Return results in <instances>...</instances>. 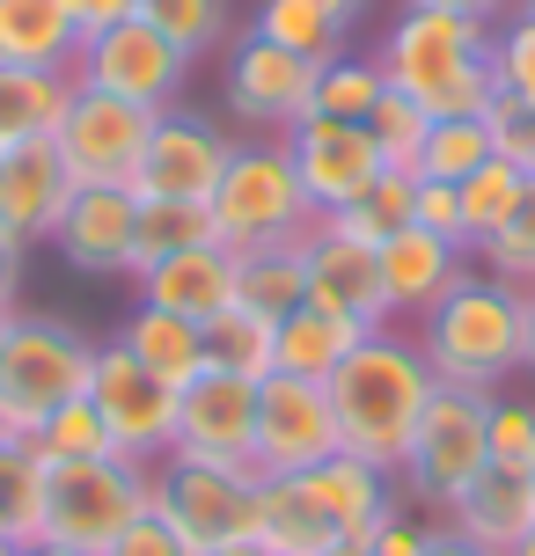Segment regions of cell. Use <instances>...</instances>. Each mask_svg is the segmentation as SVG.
Wrapping results in <instances>:
<instances>
[{
  "mask_svg": "<svg viewBox=\"0 0 535 556\" xmlns=\"http://www.w3.org/2000/svg\"><path fill=\"white\" fill-rule=\"evenodd\" d=\"M8 446H15V432H8V425H0V454H8Z\"/></svg>",
  "mask_w": 535,
  "mask_h": 556,
  "instance_id": "obj_59",
  "label": "cell"
},
{
  "mask_svg": "<svg viewBox=\"0 0 535 556\" xmlns=\"http://www.w3.org/2000/svg\"><path fill=\"white\" fill-rule=\"evenodd\" d=\"M360 337H374V330H360V323H345V315H331V307L301 301V307L279 323V374L331 381V374H338V366L360 352Z\"/></svg>",
  "mask_w": 535,
  "mask_h": 556,
  "instance_id": "obj_28",
  "label": "cell"
},
{
  "mask_svg": "<svg viewBox=\"0 0 535 556\" xmlns=\"http://www.w3.org/2000/svg\"><path fill=\"white\" fill-rule=\"evenodd\" d=\"M250 29L257 37H272V45H286V52H301V59H338V52H352L345 37L352 29L323 8V0H257V15H250Z\"/></svg>",
  "mask_w": 535,
  "mask_h": 556,
  "instance_id": "obj_33",
  "label": "cell"
},
{
  "mask_svg": "<svg viewBox=\"0 0 535 556\" xmlns=\"http://www.w3.org/2000/svg\"><path fill=\"white\" fill-rule=\"evenodd\" d=\"M440 528H455L462 542H477V549H492V556H507L513 542L535 528V476L484 462L477 483H470V491L440 513Z\"/></svg>",
  "mask_w": 535,
  "mask_h": 556,
  "instance_id": "obj_21",
  "label": "cell"
},
{
  "mask_svg": "<svg viewBox=\"0 0 535 556\" xmlns=\"http://www.w3.org/2000/svg\"><path fill=\"white\" fill-rule=\"evenodd\" d=\"M433 556H492V549H477V542H462L455 528H440V542H433Z\"/></svg>",
  "mask_w": 535,
  "mask_h": 556,
  "instance_id": "obj_51",
  "label": "cell"
},
{
  "mask_svg": "<svg viewBox=\"0 0 535 556\" xmlns=\"http://www.w3.org/2000/svg\"><path fill=\"white\" fill-rule=\"evenodd\" d=\"M15 293H23V250L0 235V315H15Z\"/></svg>",
  "mask_w": 535,
  "mask_h": 556,
  "instance_id": "obj_49",
  "label": "cell"
},
{
  "mask_svg": "<svg viewBox=\"0 0 535 556\" xmlns=\"http://www.w3.org/2000/svg\"><path fill=\"white\" fill-rule=\"evenodd\" d=\"M198 242H221L213 235V213L206 205H184V198H140V235H133V278L162 256H184Z\"/></svg>",
  "mask_w": 535,
  "mask_h": 556,
  "instance_id": "obj_36",
  "label": "cell"
},
{
  "mask_svg": "<svg viewBox=\"0 0 535 556\" xmlns=\"http://www.w3.org/2000/svg\"><path fill=\"white\" fill-rule=\"evenodd\" d=\"M521 337H528V286H507L477 264L419 315V352L440 389L499 395V381L521 374Z\"/></svg>",
  "mask_w": 535,
  "mask_h": 556,
  "instance_id": "obj_2",
  "label": "cell"
},
{
  "mask_svg": "<svg viewBox=\"0 0 535 556\" xmlns=\"http://www.w3.org/2000/svg\"><path fill=\"white\" fill-rule=\"evenodd\" d=\"M0 556H23V549H0Z\"/></svg>",
  "mask_w": 535,
  "mask_h": 556,
  "instance_id": "obj_61",
  "label": "cell"
},
{
  "mask_svg": "<svg viewBox=\"0 0 535 556\" xmlns=\"http://www.w3.org/2000/svg\"><path fill=\"white\" fill-rule=\"evenodd\" d=\"M66 103H74V74H52V66H0V154H8V147H29V139H52Z\"/></svg>",
  "mask_w": 535,
  "mask_h": 556,
  "instance_id": "obj_27",
  "label": "cell"
},
{
  "mask_svg": "<svg viewBox=\"0 0 535 556\" xmlns=\"http://www.w3.org/2000/svg\"><path fill=\"white\" fill-rule=\"evenodd\" d=\"M521 374H535V293H528V337H521Z\"/></svg>",
  "mask_w": 535,
  "mask_h": 556,
  "instance_id": "obj_53",
  "label": "cell"
},
{
  "mask_svg": "<svg viewBox=\"0 0 535 556\" xmlns=\"http://www.w3.org/2000/svg\"><path fill=\"white\" fill-rule=\"evenodd\" d=\"M23 556H82V549H66V542H37V549H23Z\"/></svg>",
  "mask_w": 535,
  "mask_h": 556,
  "instance_id": "obj_55",
  "label": "cell"
},
{
  "mask_svg": "<svg viewBox=\"0 0 535 556\" xmlns=\"http://www.w3.org/2000/svg\"><path fill=\"white\" fill-rule=\"evenodd\" d=\"M103 556H198L191 542H184V534L170 528V520H154V513H140V520H133V528L117 534L111 549Z\"/></svg>",
  "mask_w": 535,
  "mask_h": 556,
  "instance_id": "obj_46",
  "label": "cell"
},
{
  "mask_svg": "<svg viewBox=\"0 0 535 556\" xmlns=\"http://www.w3.org/2000/svg\"><path fill=\"white\" fill-rule=\"evenodd\" d=\"M470 271V250L448 242V235H425V227H403L382 242V286H389V315H425V307L448 293L455 278Z\"/></svg>",
  "mask_w": 535,
  "mask_h": 556,
  "instance_id": "obj_23",
  "label": "cell"
},
{
  "mask_svg": "<svg viewBox=\"0 0 535 556\" xmlns=\"http://www.w3.org/2000/svg\"><path fill=\"white\" fill-rule=\"evenodd\" d=\"M382 74L396 96H411L425 117H484V103L499 96L492 81V23L448 15V8H411L382 29Z\"/></svg>",
  "mask_w": 535,
  "mask_h": 556,
  "instance_id": "obj_3",
  "label": "cell"
},
{
  "mask_svg": "<svg viewBox=\"0 0 535 556\" xmlns=\"http://www.w3.org/2000/svg\"><path fill=\"white\" fill-rule=\"evenodd\" d=\"M140 15L184 59H206V52H227L235 45V0H140Z\"/></svg>",
  "mask_w": 535,
  "mask_h": 556,
  "instance_id": "obj_37",
  "label": "cell"
},
{
  "mask_svg": "<svg viewBox=\"0 0 535 556\" xmlns=\"http://www.w3.org/2000/svg\"><path fill=\"white\" fill-rule=\"evenodd\" d=\"M286 154H294V168H301V191H309L315 220H331V213H345L352 198L382 176V147H374V132L366 125H345V117H301L294 132H286Z\"/></svg>",
  "mask_w": 535,
  "mask_h": 556,
  "instance_id": "obj_15",
  "label": "cell"
},
{
  "mask_svg": "<svg viewBox=\"0 0 535 556\" xmlns=\"http://www.w3.org/2000/svg\"><path fill=\"white\" fill-rule=\"evenodd\" d=\"M477 256H484V271H492V278H507V286H528V293H535V184H528V198L513 205V220L499 227Z\"/></svg>",
  "mask_w": 535,
  "mask_h": 556,
  "instance_id": "obj_42",
  "label": "cell"
},
{
  "mask_svg": "<svg viewBox=\"0 0 535 556\" xmlns=\"http://www.w3.org/2000/svg\"><path fill=\"white\" fill-rule=\"evenodd\" d=\"M433 542H440V513H419L403 498V505H389L382 528L366 534V556H433Z\"/></svg>",
  "mask_w": 535,
  "mask_h": 556,
  "instance_id": "obj_45",
  "label": "cell"
},
{
  "mask_svg": "<svg viewBox=\"0 0 535 556\" xmlns=\"http://www.w3.org/2000/svg\"><path fill=\"white\" fill-rule=\"evenodd\" d=\"M96 374V344L59 315H15L8 330V359H0V425L29 440L52 410H66L74 395H88Z\"/></svg>",
  "mask_w": 535,
  "mask_h": 556,
  "instance_id": "obj_5",
  "label": "cell"
},
{
  "mask_svg": "<svg viewBox=\"0 0 535 556\" xmlns=\"http://www.w3.org/2000/svg\"><path fill=\"white\" fill-rule=\"evenodd\" d=\"M221 96H227V111L242 117L250 132L286 139L301 117H309V103H315V59L286 52V45H272V37H257V29H242V37L227 45Z\"/></svg>",
  "mask_w": 535,
  "mask_h": 556,
  "instance_id": "obj_10",
  "label": "cell"
},
{
  "mask_svg": "<svg viewBox=\"0 0 535 556\" xmlns=\"http://www.w3.org/2000/svg\"><path fill=\"white\" fill-rule=\"evenodd\" d=\"M213 235L227 250H272V242H301L315 227V205L301 191V168L286 154V139H235L221 191L206 198Z\"/></svg>",
  "mask_w": 535,
  "mask_h": 556,
  "instance_id": "obj_4",
  "label": "cell"
},
{
  "mask_svg": "<svg viewBox=\"0 0 535 556\" xmlns=\"http://www.w3.org/2000/svg\"><path fill=\"white\" fill-rule=\"evenodd\" d=\"M82 29L66 15V0H0V66H52L74 74Z\"/></svg>",
  "mask_w": 535,
  "mask_h": 556,
  "instance_id": "obj_26",
  "label": "cell"
},
{
  "mask_svg": "<svg viewBox=\"0 0 535 556\" xmlns=\"http://www.w3.org/2000/svg\"><path fill=\"white\" fill-rule=\"evenodd\" d=\"M184 74H191V59L176 52L147 15L103 29V37H88L82 52H74V81L103 88V96H117V103H140V111H170L176 96H184Z\"/></svg>",
  "mask_w": 535,
  "mask_h": 556,
  "instance_id": "obj_12",
  "label": "cell"
},
{
  "mask_svg": "<svg viewBox=\"0 0 535 556\" xmlns=\"http://www.w3.org/2000/svg\"><path fill=\"white\" fill-rule=\"evenodd\" d=\"M133 235H140L133 184H82L52 235V250L88 278H133Z\"/></svg>",
  "mask_w": 535,
  "mask_h": 556,
  "instance_id": "obj_19",
  "label": "cell"
},
{
  "mask_svg": "<svg viewBox=\"0 0 535 556\" xmlns=\"http://www.w3.org/2000/svg\"><path fill=\"white\" fill-rule=\"evenodd\" d=\"M170 454L250 469V454H257V381L206 366L191 389H184V403H176V446Z\"/></svg>",
  "mask_w": 535,
  "mask_h": 556,
  "instance_id": "obj_16",
  "label": "cell"
},
{
  "mask_svg": "<svg viewBox=\"0 0 535 556\" xmlns=\"http://www.w3.org/2000/svg\"><path fill=\"white\" fill-rule=\"evenodd\" d=\"M227 154L235 139L213 125L191 103H170L154 111V132H147V154L133 168V198H184V205H206L227 176Z\"/></svg>",
  "mask_w": 535,
  "mask_h": 556,
  "instance_id": "obj_13",
  "label": "cell"
},
{
  "mask_svg": "<svg viewBox=\"0 0 535 556\" xmlns=\"http://www.w3.org/2000/svg\"><path fill=\"white\" fill-rule=\"evenodd\" d=\"M484 132H492V154H499V162H513V168L535 176V103L492 96V103H484Z\"/></svg>",
  "mask_w": 535,
  "mask_h": 556,
  "instance_id": "obj_44",
  "label": "cell"
},
{
  "mask_svg": "<svg viewBox=\"0 0 535 556\" xmlns=\"http://www.w3.org/2000/svg\"><path fill=\"white\" fill-rule=\"evenodd\" d=\"M323 8H331V15H338L345 29H352V23H360V15H366V0H323Z\"/></svg>",
  "mask_w": 535,
  "mask_h": 556,
  "instance_id": "obj_52",
  "label": "cell"
},
{
  "mask_svg": "<svg viewBox=\"0 0 535 556\" xmlns=\"http://www.w3.org/2000/svg\"><path fill=\"white\" fill-rule=\"evenodd\" d=\"M140 513H147V469L125 462V454L45 469V542H66V549H82V556H103Z\"/></svg>",
  "mask_w": 535,
  "mask_h": 556,
  "instance_id": "obj_8",
  "label": "cell"
},
{
  "mask_svg": "<svg viewBox=\"0 0 535 556\" xmlns=\"http://www.w3.org/2000/svg\"><path fill=\"white\" fill-rule=\"evenodd\" d=\"M147 132H154V111L74 81V103L59 117L52 147H59V162L74 168V184H133V168L147 154Z\"/></svg>",
  "mask_w": 535,
  "mask_h": 556,
  "instance_id": "obj_14",
  "label": "cell"
},
{
  "mask_svg": "<svg viewBox=\"0 0 535 556\" xmlns=\"http://www.w3.org/2000/svg\"><path fill=\"white\" fill-rule=\"evenodd\" d=\"M366 132H374V147H382V162L389 168H411L419 176V154H425V132H433V117L411 103V96H382L374 103V117H366Z\"/></svg>",
  "mask_w": 535,
  "mask_h": 556,
  "instance_id": "obj_40",
  "label": "cell"
},
{
  "mask_svg": "<svg viewBox=\"0 0 535 556\" xmlns=\"http://www.w3.org/2000/svg\"><path fill=\"white\" fill-rule=\"evenodd\" d=\"M323 389H331V410H338V446L396 476L403 469V446H411V432H419V417H425L440 381L425 366L419 337L374 330V337H360V352Z\"/></svg>",
  "mask_w": 535,
  "mask_h": 556,
  "instance_id": "obj_1",
  "label": "cell"
},
{
  "mask_svg": "<svg viewBox=\"0 0 535 556\" xmlns=\"http://www.w3.org/2000/svg\"><path fill=\"white\" fill-rule=\"evenodd\" d=\"M147 513L170 520L198 556L227 549L257 520V469H227V462H198V454H162L147 469Z\"/></svg>",
  "mask_w": 535,
  "mask_h": 556,
  "instance_id": "obj_7",
  "label": "cell"
},
{
  "mask_svg": "<svg viewBox=\"0 0 535 556\" xmlns=\"http://www.w3.org/2000/svg\"><path fill=\"white\" fill-rule=\"evenodd\" d=\"M521 8H528V15H535V0H521Z\"/></svg>",
  "mask_w": 535,
  "mask_h": 556,
  "instance_id": "obj_60",
  "label": "cell"
},
{
  "mask_svg": "<svg viewBox=\"0 0 535 556\" xmlns=\"http://www.w3.org/2000/svg\"><path fill=\"white\" fill-rule=\"evenodd\" d=\"M66 15H74V29H82V45H88V37H103V29L133 23L140 0H66Z\"/></svg>",
  "mask_w": 535,
  "mask_h": 556,
  "instance_id": "obj_48",
  "label": "cell"
},
{
  "mask_svg": "<svg viewBox=\"0 0 535 556\" xmlns=\"http://www.w3.org/2000/svg\"><path fill=\"white\" fill-rule=\"evenodd\" d=\"M301 256H309V301L360 323V330H389V286H382V250H366L352 235H338L331 220H315L301 235Z\"/></svg>",
  "mask_w": 535,
  "mask_h": 556,
  "instance_id": "obj_17",
  "label": "cell"
},
{
  "mask_svg": "<svg viewBox=\"0 0 535 556\" xmlns=\"http://www.w3.org/2000/svg\"><path fill=\"white\" fill-rule=\"evenodd\" d=\"M29 446L45 454V469H59V462H111L117 440H111V425H103V410L88 403V395H74L66 410H52L37 432H29Z\"/></svg>",
  "mask_w": 535,
  "mask_h": 556,
  "instance_id": "obj_38",
  "label": "cell"
},
{
  "mask_svg": "<svg viewBox=\"0 0 535 556\" xmlns=\"http://www.w3.org/2000/svg\"><path fill=\"white\" fill-rule=\"evenodd\" d=\"M507 556H535V528H528V534H521V542H513V549H507Z\"/></svg>",
  "mask_w": 535,
  "mask_h": 556,
  "instance_id": "obj_57",
  "label": "cell"
},
{
  "mask_svg": "<svg viewBox=\"0 0 535 556\" xmlns=\"http://www.w3.org/2000/svg\"><path fill=\"white\" fill-rule=\"evenodd\" d=\"M419 227H425V235H448V242H462V191H455V184H433V176H419Z\"/></svg>",
  "mask_w": 535,
  "mask_h": 556,
  "instance_id": "obj_47",
  "label": "cell"
},
{
  "mask_svg": "<svg viewBox=\"0 0 535 556\" xmlns=\"http://www.w3.org/2000/svg\"><path fill=\"white\" fill-rule=\"evenodd\" d=\"M331 227L352 235V242H366V250H382L389 235L419 227V176H411V168H382L345 213H331Z\"/></svg>",
  "mask_w": 535,
  "mask_h": 556,
  "instance_id": "obj_31",
  "label": "cell"
},
{
  "mask_svg": "<svg viewBox=\"0 0 535 556\" xmlns=\"http://www.w3.org/2000/svg\"><path fill=\"white\" fill-rule=\"evenodd\" d=\"M206 366L213 374H242V381H272L279 374V323H264L257 307H227L206 323Z\"/></svg>",
  "mask_w": 535,
  "mask_h": 556,
  "instance_id": "obj_30",
  "label": "cell"
},
{
  "mask_svg": "<svg viewBox=\"0 0 535 556\" xmlns=\"http://www.w3.org/2000/svg\"><path fill=\"white\" fill-rule=\"evenodd\" d=\"M528 168H513V162H499V154H492V162L477 168V176H462V184H455V191H462V250L477 256L484 242H492V235H499V227L513 220V205H521V198H528Z\"/></svg>",
  "mask_w": 535,
  "mask_h": 556,
  "instance_id": "obj_34",
  "label": "cell"
},
{
  "mask_svg": "<svg viewBox=\"0 0 535 556\" xmlns=\"http://www.w3.org/2000/svg\"><path fill=\"white\" fill-rule=\"evenodd\" d=\"M250 542L264 556H323L331 542H345V534H338V520L323 513V498L309 491V476H257Z\"/></svg>",
  "mask_w": 535,
  "mask_h": 556,
  "instance_id": "obj_22",
  "label": "cell"
},
{
  "mask_svg": "<svg viewBox=\"0 0 535 556\" xmlns=\"http://www.w3.org/2000/svg\"><path fill=\"white\" fill-rule=\"evenodd\" d=\"M117 344H125V352L154 374V381H170L176 395L206 374V330H198V323H184V315H170V307H147L140 301L125 323H117Z\"/></svg>",
  "mask_w": 535,
  "mask_h": 556,
  "instance_id": "obj_25",
  "label": "cell"
},
{
  "mask_svg": "<svg viewBox=\"0 0 535 556\" xmlns=\"http://www.w3.org/2000/svg\"><path fill=\"white\" fill-rule=\"evenodd\" d=\"M309 491L323 498V513L338 520L345 542H366V534L389 520V505H403L396 476L374 469V462H360V454H331L323 469H309Z\"/></svg>",
  "mask_w": 535,
  "mask_h": 556,
  "instance_id": "obj_24",
  "label": "cell"
},
{
  "mask_svg": "<svg viewBox=\"0 0 535 556\" xmlns=\"http://www.w3.org/2000/svg\"><path fill=\"white\" fill-rule=\"evenodd\" d=\"M411 8H448V15H470V23H499L513 0H411Z\"/></svg>",
  "mask_w": 535,
  "mask_h": 556,
  "instance_id": "obj_50",
  "label": "cell"
},
{
  "mask_svg": "<svg viewBox=\"0 0 535 556\" xmlns=\"http://www.w3.org/2000/svg\"><path fill=\"white\" fill-rule=\"evenodd\" d=\"M88 403L103 410L117 454H125V462H140V469H154V462L176 446V403H184V395H176L170 381H154V374H147L117 337H111V344H96Z\"/></svg>",
  "mask_w": 535,
  "mask_h": 556,
  "instance_id": "obj_9",
  "label": "cell"
},
{
  "mask_svg": "<svg viewBox=\"0 0 535 556\" xmlns=\"http://www.w3.org/2000/svg\"><path fill=\"white\" fill-rule=\"evenodd\" d=\"M338 446V410H331V389L323 381H301V374H272L257 381V476H309L323 469Z\"/></svg>",
  "mask_w": 535,
  "mask_h": 556,
  "instance_id": "obj_11",
  "label": "cell"
},
{
  "mask_svg": "<svg viewBox=\"0 0 535 556\" xmlns=\"http://www.w3.org/2000/svg\"><path fill=\"white\" fill-rule=\"evenodd\" d=\"M484 417H492V395L433 389L419 432H411V446H403V469H396V491L419 505V513H448V505L477 483V469L492 462Z\"/></svg>",
  "mask_w": 535,
  "mask_h": 556,
  "instance_id": "obj_6",
  "label": "cell"
},
{
  "mask_svg": "<svg viewBox=\"0 0 535 556\" xmlns=\"http://www.w3.org/2000/svg\"><path fill=\"white\" fill-rule=\"evenodd\" d=\"M492 81H499V96L535 103V15L528 8H513L507 23L492 29Z\"/></svg>",
  "mask_w": 535,
  "mask_h": 556,
  "instance_id": "obj_41",
  "label": "cell"
},
{
  "mask_svg": "<svg viewBox=\"0 0 535 556\" xmlns=\"http://www.w3.org/2000/svg\"><path fill=\"white\" fill-rule=\"evenodd\" d=\"M235 301L257 307L264 323H286L309 301V256L301 242H272V250H242L235 256Z\"/></svg>",
  "mask_w": 535,
  "mask_h": 556,
  "instance_id": "obj_29",
  "label": "cell"
},
{
  "mask_svg": "<svg viewBox=\"0 0 535 556\" xmlns=\"http://www.w3.org/2000/svg\"><path fill=\"white\" fill-rule=\"evenodd\" d=\"M484 440H492V462H499V469H535V403H521V395H492Z\"/></svg>",
  "mask_w": 535,
  "mask_h": 556,
  "instance_id": "obj_43",
  "label": "cell"
},
{
  "mask_svg": "<svg viewBox=\"0 0 535 556\" xmlns=\"http://www.w3.org/2000/svg\"><path fill=\"white\" fill-rule=\"evenodd\" d=\"M206 556H264V549H257L250 534H242V542H227V549H206Z\"/></svg>",
  "mask_w": 535,
  "mask_h": 556,
  "instance_id": "obj_54",
  "label": "cell"
},
{
  "mask_svg": "<svg viewBox=\"0 0 535 556\" xmlns=\"http://www.w3.org/2000/svg\"><path fill=\"white\" fill-rule=\"evenodd\" d=\"M45 542V454L15 440L0 454V549H37Z\"/></svg>",
  "mask_w": 535,
  "mask_h": 556,
  "instance_id": "obj_32",
  "label": "cell"
},
{
  "mask_svg": "<svg viewBox=\"0 0 535 556\" xmlns=\"http://www.w3.org/2000/svg\"><path fill=\"white\" fill-rule=\"evenodd\" d=\"M528 476H535V469H528Z\"/></svg>",
  "mask_w": 535,
  "mask_h": 556,
  "instance_id": "obj_62",
  "label": "cell"
},
{
  "mask_svg": "<svg viewBox=\"0 0 535 556\" xmlns=\"http://www.w3.org/2000/svg\"><path fill=\"white\" fill-rule=\"evenodd\" d=\"M323 556H366V542H331Z\"/></svg>",
  "mask_w": 535,
  "mask_h": 556,
  "instance_id": "obj_56",
  "label": "cell"
},
{
  "mask_svg": "<svg viewBox=\"0 0 535 556\" xmlns=\"http://www.w3.org/2000/svg\"><path fill=\"white\" fill-rule=\"evenodd\" d=\"M389 96V74H382V59L374 52H338L315 66V117H345V125H366L374 103Z\"/></svg>",
  "mask_w": 535,
  "mask_h": 556,
  "instance_id": "obj_35",
  "label": "cell"
},
{
  "mask_svg": "<svg viewBox=\"0 0 535 556\" xmlns=\"http://www.w3.org/2000/svg\"><path fill=\"white\" fill-rule=\"evenodd\" d=\"M133 286H140L147 307H170V315H184V323L206 330L213 315L235 307V250H227V242H198V250H184V256L147 264Z\"/></svg>",
  "mask_w": 535,
  "mask_h": 556,
  "instance_id": "obj_20",
  "label": "cell"
},
{
  "mask_svg": "<svg viewBox=\"0 0 535 556\" xmlns=\"http://www.w3.org/2000/svg\"><path fill=\"white\" fill-rule=\"evenodd\" d=\"M484 162H492L484 117H433L425 154H419V176H433V184H462V176H477Z\"/></svg>",
  "mask_w": 535,
  "mask_h": 556,
  "instance_id": "obj_39",
  "label": "cell"
},
{
  "mask_svg": "<svg viewBox=\"0 0 535 556\" xmlns=\"http://www.w3.org/2000/svg\"><path fill=\"white\" fill-rule=\"evenodd\" d=\"M74 168L59 162L52 139H29V147H8L0 154V235L29 250V242H52L66 205H74Z\"/></svg>",
  "mask_w": 535,
  "mask_h": 556,
  "instance_id": "obj_18",
  "label": "cell"
},
{
  "mask_svg": "<svg viewBox=\"0 0 535 556\" xmlns=\"http://www.w3.org/2000/svg\"><path fill=\"white\" fill-rule=\"evenodd\" d=\"M8 330H15V315H0V359H8Z\"/></svg>",
  "mask_w": 535,
  "mask_h": 556,
  "instance_id": "obj_58",
  "label": "cell"
}]
</instances>
